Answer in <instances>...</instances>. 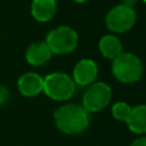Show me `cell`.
Instances as JSON below:
<instances>
[{"instance_id":"52a82bcc","label":"cell","mask_w":146,"mask_h":146,"mask_svg":"<svg viewBox=\"0 0 146 146\" xmlns=\"http://www.w3.org/2000/svg\"><path fill=\"white\" fill-rule=\"evenodd\" d=\"M98 73V67L97 64L92 59H81L79 60L74 68H73V81L75 84L79 86H89L91 84Z\"/></svg>"},{"instance_id":"9c48e42d","label":"cell","mask_w":146,"mask_h":146,"mask_svg":"<svg viewBox=\"0 0 146 146\" xmlns=\"http://www.w3.org/2000/svg\"><path fill=\"white\" fill-rule=\"evenodd\" d=\"M52 52L46 41H35L32 42L26 51H25V59L32 66H42L47 62L50 60Z\"/></svg>"},{"instance_id":"7c38bea8","label":"cell","mask_w":146,"mask_h":146,"mask_svg":"<svg viewBox=\"0 0 146 146\" xmlns=\"http://www.w3.org/2000/svg\"><path fill=\"white\" fill-rule=\"evenodd\" d=\"M99 50L102 52V55L105 58L108 59H114L115 57H117L122 51V43L121 40L113 35V34H106L104 35L100 40H99Z\"/></svg>"},{"instance_id":"7a4b0ae2","label":"cell","mask_w":146,"mask_h":146,"mask_svg":"<svg viewBox=\"0 0 146 146\" xmlns=\"http://www.w3.org/2000/svg\"><path fill=\"white\" fill-rule=\"evenodd\" d=\"M143 63L131 52H121L113 59L112 72L116 80L122 83L137 82L143 75Z\"/></svg>"},{"instance_id":"8992f818","label":"cell","mask_w":146,"mask_h":146,"mask_svg":"<svg viewBox=\"0 0 146 146\" xmlns=\"http://www.w3.org/2000/svg\"><path fill=\"white\" fill-rule=\"evenodd\" d=\"M112 98L111 87L102 81L89 84L82 97V106L88 112H99L104 110Z\"/></svg>"},{"instance_id":"8fae6325","label":"cell","mask_w":146,"mask_h":146,"mask_svg":"<svg viewBox=\"0 0 146 146\" xmlns=\"http://www.w3.org/2000/svg\"><path fill=\"white\" fill-rule=\"evenodd\" d=\"M125 123L130 131L138 135L146 133V104L132 107Z\"/></svg>"},{"instance_id":"277c9868","label":"cell","mask_w":146,"mask_h":146,"mask_svg":"<svg viewBox=\"0 0 146 146\" xmlns=\"http://www.w3.org/2000/svg\"><path fill=\"white\" fill-rule=\"evenodd\" d=\"M46 43L52 54L66 55L72 52L79 42V35L75 30L70 26H57L52 29L46 36Z\"/></svg>"},{"instance_id":"4fadbf2b","label":"cell","mask_w":146,"mask_h":146,"mask_svg":"<svg viewBox=\"0 0 146 146\" xmlns=\"http://www.w3.org/2000/svg\"><path fill=\"white\" fill-rule=\"evenodd\" d=\"M131 106L124 102H117L112 106V115L117 121H127L130 113H131Z\"/></svg>"},{"instance_id":"30bf717a","label":"cell","mask_w":146,"mask_h":146,"mask_svg":"<svg viewBox=\"0 0 146 146\" xmlns=\"http://www.w3.org/2000/svg\"><path fill=\"white\" fill-rule=\"evenodd\" d=\"M57 11L56 0H32L31 14L38 22L44 23L50 21Z\"/></svg>"},{"instance_id":"5b68a950","label":"cell","mask_w":146,"mask_h":146,"mask_svg":"<svg viewBox=\"0 0 146 146\" xmlns=\"http://www.w3.org/2000/svg\"><path fill=\"white\" fill-rule=\"evenodd\" d=\"M137 15L133 7L127 5H117L113 7L105 17L106 27L114 33H123L129 31L136 23Z\"/></svg>"},{"instance_id":"9a60e30c","label":"cell","mask_w":146,"mask_h":146,"mask_svg":"<svg viewBox=\"0 0 146 146\" xmlns=\"http://www.w3.org/2000/svg\"><path fill=\"white\" fill-rule=\"evenodd\" d=\"M130 146H146V137H139L135 139Z\"/></svg>"},{"instance_id":"6da1fadb","label":"cell","mask_w":146,"mask_h":146,"mask_svg":"<svg viewBox=\"0 0 146 146\" xmlns=\"http://www.w3.org/2000/svg\"><path fill=\"white\" fill-rule=\"evenodd\" d=\"M89 112L78 104H65L54 114L56 127L66 135H79L89 124Z\"/></svg>"},{"instance_id":"ac0fdd59","label":"cell","mask_w":146,"mask_h":146,"mask_svg":"<svg viewBox=\"0 0 146 146\" xmlns=\"http://www.w3.org/2000/svg\"><path fill=\"white\" fill-rule=\"evenodd\" d=\"M143 1H144V2H146V0H143Z\"/></svg>"},{"instance_id":"2e32d148","label":"cell","mask_w":146,"mask_h":146,"mask_svg":"<svg viewBox=\"0 0 146 146\" xmlns=\"http://www.w3.org/2000/svg\"><path fill=\"white\" fill-rule=\"evenodd\" d=\"M136 1L137 0H122V3L123 5H127V6H130V7H133V5H135Z\"/></svg>"},{"instance_id":"e0dca14e","label":"cell","mask_w":146,"mask_h":146,"mask_svg":"<svg viewBox=\"0 0 146 146\" xmlns=\"http://www.w3.org/2000/svg\"><path fill=\"white\" fill-rule=\"evenodd\" d=\"M75 2H79V3H83V2H86V1H88V0H74Z\"/></svg>"},{"instance_id":"5bb4252c","label":"cell","mask_w":146,"mask_h":146,"mask_svg":"<svg viewBox=\"0 0 146 146\" xmlns=\"http://www.w3.org/2000/svg\"><path fill=\"white\" fill-rule=\"evenodd\" d=\"M8 98H9V91H8V89L5 86L0 84V106L3 105V104H6L7 100H8Z\"/></svg>"},{"instance_id":"ba28073f","label":"cell","mask_w":146,"mask_h":146,"mask_svg":"<svg viewBox=\"0 0 146 146\" xmlns=\"http://www.w3.org/2000/svg\"><path fill=\"white\" fill-rule=\"evenodd\" d=\"M18 91L25 97H34L43 91V78L34 72L22 74L17 81Z\"/></svg>"},{"instance_id":"3957f363","label":"cell","mask_w":146,"mask_h":146,"mask_svg":"<svg viewBox=\"0 0 146 146\" xmlns=\"http://www.w3.org/2000/svg\"><path fill=\"white\" fill-rule=\"evenodd\" d=\"M75 91L73 79L63 72H52L43 78V92L54 100H67Z\"/></svg>"}]
</instances>
